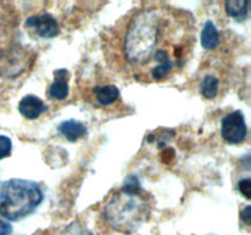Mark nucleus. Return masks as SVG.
Returning a JSON list of instances; mask_svg holds the SVG:
<instances>
[{"label": "nucleus", "instance_id": "nucleus-1", "mask_svg": "<svg viewBox=\"0 0 251 235\" xmlns=\"http://www.w3.org/2000/svg\"><path fill=\"white\" fill-rule=\"evenodd\" d=\"M166 9H145L137 12L127 24L124 34V54L127 63L142 69L153 63L149 71L154 81L166 78L174 66L181 65L188 44L178 41L174 32L184 20L172 17Z\"/></svg>", "mask_w": 251, "mask_h": 235}, {"label": "nucleus", "instance_id": "nucleus-2", "mask_svg": "<svg viewBox=\"0 0 251 235\" xmlns=\"http://www.w3.org/2000/svg\"><path fill=\"white\" fill-rule=\"evenodd\" d=\"M38 184L22 179H11L0 184V215L9 220L27 217L43 201Z\"/></svg>", "mask_w": 251, "mask_h": 235}, {"label": "nucleus", "instance_id": "nucleus-3", "mask_svg": "<svg viewBox=\"0 0 251 235\" xmlns=\"http://www.w3.org/2000/svg\"><path fill=\"white\" fill-rule=\"evenodd\" d=\"M150 205L139 192L122 190L115 193L104 208V217L120 232H134L149 218Z\"/></svg>", "mask_w": 251, "mask_h": 235}, {"label": "nucleus", "instance_id": "nucleus-4", "mask_svg": "<svg viewBox=\"0 0 251 235\" xmlns=\"http://www.w3.org/2000/svg\"><path fill=\"white\" fill-rule=\"evenodd\" d=\"M248 134V127L245 124L244 115L242 112L237 110L228 114L222 120V127H221V135L223 140L230 144L240 143L245 140Z\"/></svg>", "mask_w": 251, "mask_h": 235}, {"label": "nucleus", "instance_id": "nucleus-5", "mask_svg": "<svg viewBox=\"0 0 251 235\" xmlns=\"http://www.w3.org/2000/svg\"><path fill=\"white\" fill-rule=\"evenodd\" d=\"M27 27H32L36 29L37 33L43 38H53L58 36L59 26L53 16L48 14L39 15V16H31L25 22Z\"/></svg>", "mask_w": 251, "mask_h": 235}, {"label": "nucleus", "instance_id": "nucleus-6", "mask_svg": "<svg viewBox=\"0 0 251 235\" xmlns=\"http://www.w3.org/2000/svg\"><path fill=\"white\" fill-rule=\"evenodd\" d=\"M47 107L37 95L28 94L21 99L19 103V110L26 119H37L43 112H46Z\"/></svg>", "mask_w": 251, "mask_h": 235}, {"label": "nucleus", "instance_id": "nucleus-7", "mask_svg": "<svg viewBox=\"0 0 251 235\" xmlns=\"http://www.w3.org/2000/svg\"><path fill=\"white\" fill-rule=\"evenodd\" d=\"M53 83L49 87V95L54 99L63 100L69 94V85H68V71L65 69H61L54 72Z\"/></svg>", "mask_w": 251, "mask_h": 235}, {"label": "nucleus", "instance_id": "nucleus-8", "mask_svg": "<svg viewBox=\"0 0 251 235\" xmlns=\"http://www.w3.org/2000/svg\"><path fill=\"white\" fill-rule=\"evenodd\" d=\"M59 131H60V134L66 140L74 142L77 141L78 139H81L86 134V127L80 121H76V120L71 119L61 122L59 125Z\"/></svg>", "mask_w": 251, "mask_h": 235}, {"label": "nucleus", "instance_id": "nucleus-9", "mask_svg": "<svg viewBox=\"0 0 251 235\" xmlns=\"http://www.w3.org/2000/svg\"><path fill=\"white\" fill-rule=\"evenodd\" d=\"M220 44V32L212 21H207L201 32V46L202 48L211 50Z\"/></svg>", "mask_w": 251, "mask_h": 235}, {"label": "nucleus", "instance_id": "nucleus-10", "mask_svg": "<svg viewBox=\"0 0 251 235\" xmlns=\"http://www.w3.org/2000/svg\"><path fill=\"white\" fill-rule=\"evenodd\" d=\"M93 93L100 105H110L119 98V90L113 85L97 86L93 90Z\"/></svg>", "mask_w": 251, "mask_h": 235}, {"label": "nucleus", "instance_id": "nucleus-11", "mask_svg": "<svg viewBox=\"0 0 251 235\" xmlns=\"http://www.w3.org/2000/svg\"><path fill=\"white\" fill-rule=\"evenodd\" d=\"M248 6H249V2L245 0L243 1L242 0H229L226 2V11L230 17H234L240 21L247 17Z\"/></svg>", "mask_w": 251, "mask_h": 235}, {"label": "nucleus", "instance_id": "nucleus-12", "mask_svg": "<svg viewBox=\"0 0 251 235\" xmlns=\"http://www.w3.org/2000/svg\"><path fill=\"white\" fill-rule=\"evenodd\" d=\"M200 92L207 99H213L218 93V80L215 76L207 75L200 85Z\"/></svg>", "mask_w": 251, "mask_h": 235}, {"label": "nucleus", "instance_id": "nucleus-13", "mask_svg": "<svg viewBox=\"0 0 251 235\" xmlns=\"http://www.w3.org/2000/svg\"><path fill=\"white\" fill-rule=\"evenodd\" d=\"M63 235H92L86 228L81 227L78 223H73L69 225L63 233Z\"/></svg>", "mask_w": 251, "mask_h": 235}, {"label": "nucleus", "instance_id": "nucleus-14", "mask_svg": "<svg viewBox=\"0 0 251 235\" xmlns=\"http://www.w3.org/2000/svg\"><path fill=\"white\" fill-rule=\"evenodd\" d=\"M11 140L7 136H4V135H0V159L5 158L10 154L11 152Z\"/></svg>", "mask_w": 251, "mask_h": 235}, {"label": "nucleus", "instance_id": "nucleus-15", "mask_svg": "<svg viewBox=\"0 0 251 235\" xmlns=\"http://www.w3.org/2000/svg\"><path fill=\"white\" fill-rule=\"evenodd\" d=\"M239 191L245 196V198H251V181L250 179H243L239 181Z\"/></svg>", "mask_w": 251, "mask_h": 235}, {"label": "nucleus", "instance_id": "nucleus-16", "mask_svg": "<svg viewBox=\"0 0 251 235\" xmlns=\"http://www.w3.org/2000/svg\"><path fill=\"white\" fill-rule=\"evenodd\" d=\"M12 227L7 222L0 220V235H11Z\"/></svg>", "mask_w": 251, "mask_h": 235}, {"label": "nucleus", "instance_id": "nucleus-17", "mask_svg": "<svg viewBox=\"0 0 251 235\" xmlns=\"http://www.w3.org/2000/svg\"><path fill=\"white\" fill-rule=\"evenodd\" d=\"M242 219L244 220L247 224H250V220H251V217H250V206H247L245 207V210L242 212Z\"/></svg>", "mask_w": 251, "mask_h": 235}]
</instances>
